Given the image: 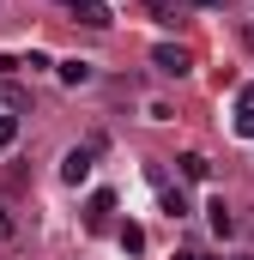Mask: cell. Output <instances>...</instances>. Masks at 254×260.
<instances>
[{
    "label": "cell",
    "mask_w": 254,
    "mask_h": 260,
    "mask_svg": "<svg viewBox=\"0 0 254 260\" xmlns=\"http://www.w3.org/2000/svg\"><path fill=\"white\" fill-rule=\"evenodd\" d=\"M151 67H157L164 79H182V73L194 67V55L182 49V43H157V49H151Z\"/></svg>",
    "instance_id": "1"
},
{
    "label": "cell",
    "mask_w": 254,
    "mask_h": 260,
    "mask_svg": "<svg viewBox=\"0 0 254 260\" xmlns=\"http://www.w3.org/2000/svg\"><path fill=\"white\" fill-rule=\"evenodd\" d=\"M61 182H67V188L91 182V145H73V151L61 157Z\"/></svg>",
    "instance_id": "2"
},
{
    "label": "cell",
    "mask_w": 254,
    "mask_h": 260,
    "mask_svg": "<svg viewBox=\"0 0 254 260\" xmlns=\"http://www.w3.org/2000/svg\"><path fill=\"white\" fill-rule=\"evenodd\" d=\"M67 12H79V24H91V30H109V6L103 0H61Z\"/></svg>",
    "instance_id": "3"
},
{
    "label": "cell",
    "mask_w": 254,
    "mask_h": 260,
    "mask_svg": "<svg viewBox=\"0 0 254 260\" xmlns=\"http://www.w3.org/2000/svg\"><path fill=\"white\" fill-rule=\"evenodd\" d=\"M109 212H115V194H109V188H97V194L85 200V224H91V230H103V224H109Z\"/></svg>",
    "instance_id": "4"
},
{
    "label": "cell",
    "mask_w": 254,
    "mask_h": 260,
    "mask_svg": "<svg viewBox=\"0 0 254 260\" xmlns=\"http://www.w3.org/2000/svg\"><path fill=\"white\" fill-rule=\"evenodd\" d=\"M176 170H182V182H206V176H212V164H206L200 151H182V157H176Z\"/></svg>",
    "instance_id": "5"
},
{
    "label": "cell",
    "mask_w": 254,
    "mask_h": 260,
    "mask_svg": "<svg viewBox=\"0 0 254 260\" xmlns=\"http://www.w3.org/2000/svg\"><path fill=\"white\" fill-rule=\"evenodd\" d=\"M61 85H91V61H55Z\"/></svg>",
    "instance_id": "6"
},
{
    "label": "cell",
    "mask_w": 254,
    "mask_h": 260,
    "mask_svg": "<svg viewBox=\"0 0 254 260\" xmlns=\"http://www.w3.org/2000/svg\"><path fill=\"white\" fill-rule=\"evenodd\" d=\"M206 212H212V230H218V236H230V230H236V218H230V206H224V200H212Z\"/></svg>",
    "instance_id": "7"
},
{
    "label": "cell",
    "mask_w": 254,
    "mask_h": 260,
    "mask_svg": "<svg viewBox=\"0 0 254 260\" xmlns=\"http://www.w3.org/2000/svg\"><path fill=\"white\" fill-rule=\"evenodd\" d=\"M164 212H170V218H188L194 206H188V194H182V188H164Z\"/></svg>",
    "instance_id": "8"
},
{
    "label": "cell",
    "mask_w": 254,
    "mask_h": 260,
    "mask_svg": "<svg viewBox=\"0 0 254 260\" xmlns=\"http://www.w3.org/2000/svg\"><path fill=\"white\" fill-rule=\"evenodd\" d=\"M121 248L127 254H145V230L139 224H121Z\"/></svg>",
    "instance_id": "9"
},
{
    "label": "cell",
    "mask_w": 254,
    "mask_h": 260,
    "mask_svg": "<svg viewBox=\"0 0 254 260\" xmlns=\"http://www.w3.org/2000/svg\"><path fill=\"white\" fill-rule=\"evenodd\" d=\"M0 103H6V109H12V115H18V109H24V103H30V97H24V85H0Z\"/></svg>",
    "instance_id": "10"
},
{
    "label": "cell",
    "mask_w": 254,
    "mask_h": 260,
    "mask_svg": "<svg viewBox=\"0 0 254 260\" xmlns=\"http://www.w3.org/2000/svg\"><path fill=\"white\" fill-rule=\"evenodd\" d=\"M12 139H18V115H0V151H6Z\"/></svg>",
    "instance_id": "11"
},
{
    "label": "cell",
    "mask_w": 254,
    "mask_h": 260,
    "mask_svg": "<svg viewBox=\"0 0 254 260\" xmlns=\"http://www.w3.org/2000/svg\"><path fill=\"white\" fill-rule=\"evenodd\" d=\"M236 133H242V139H254V109H236Z\"/></svg>",
    "instance_id": "12"
},
{
    "label": "cell",
    "mask_w": 254,
    "mask_h": 260,
    "mask_svg": "<svg viewBox=\"0 0 254 260\" xmlns=\"http://www.w3.org/2000/svg\"><path fill=\"white\" fill-rule=\"evenodd\" d=\"M6 236H18V218H12V212L0 206V242H6Z\"/></svg>",
    "instance_id": "13"
},
{
    "label": "cell",
    "mask_w": 254,
    "mask_h": 260,
    "mask_svg": "<svg viewBox=\"0 0 254 260\" xmlns=\"http://www.w3.org/2000/svg\"><path fill=\"white\" fill-rule=\"evenodd\" d=\"M236 109H254V85H242V91H236Z\"/></svg>",
    "instance_id": "14"
},
{
    "label": "cell",
    "mask_w": 254,
    "mask_h": 260,
    "mask_svg": "<svg viewBox=\"0 0 254 260\" xmlns=\"http://www.w3.org/2000/svg\"><path fill=\"white\" fill-rule=\"evenodd\" d=\"M188 6H200V12H206V6H224V0H188Z\"/></svg>",
    "instance_id": "15"
},
{
    "label": "cell",
    "mask_w": 254,
    "mask_h": 260,
    "mask_svg": "<svg viewBox=\"0 0 254 260\" xmlns=\"http://www.w3.org/2000/svg\"><path fill=\"white\" fill-rule=\"evenodd\" d=\"M176 260H200V254H176Z\"/></svg>",
    "instance_id": "16"
},
{
    "label": "cell",
    "mask_w": 254,
    "mask_h": 260,
    "mask_svg": "<svg viewBox=\"0 0 254 260\" xmlns=\"http://www.w3.org/2000/svg\"><path fill=\"white\" fill-rule=\"evenodd\" d=\"M242 260H254V254H242Z\"/></svg>",
    "instance_id": "17"
}]
</instances>
